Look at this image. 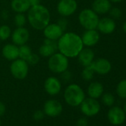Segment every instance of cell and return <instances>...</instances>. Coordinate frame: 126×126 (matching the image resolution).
I'll list each match as a JSON object with an SVG mask.
<instances>
[{"label":"cell","instance_id":"f546056e","mask_svg":"<svg viewBox=\"0 0 126 126\" xmlns=\"http://www.w3.org/2000/svg\"><path fill=\"white\" fill-rule=\"evenodd\" d=\"M39 57L37 54L33 53L31 56L29 57V59L27 60V62H28V65H36L37 63L39 62Z\"/></svg>","mask_w":126,"mask_h":126},{"label":"cell","instance_id":"30bf717a","mask_svg":"<svg viewBox=\"0 0 126 126\" xmlns=\"http://www.w3.org/2000/svg\"><path fill=\"white\" fill-rule=\"evenodd\" d=\"M108 119L110 124L113 125H119L125 120V113L122 108L114 106L109 109L108 112Z\"/></svg>","mask_w":126,"mask_h":126},{"label":"cell","instance_id":"d590c367","mask_svg":"<svg viewBox=\"0 0 126 126\" xmlns=\"http://www.w3.org/2000/svg\"><path fill=\"white\" fill-rule=\"evenodd\" d=\"M28 2H29L31 6H34V5H39L40 0H28Z\"/></svg>","mask_w":126,"mask_h":126},{"label":"cell","instance_id":"d4e9b609","mask_svg":"<svg viewBox=\"0 0 126 126\" xmlns=\"http://www.w3.org/2000/svg\"><path fill=\"white\" fill-rule=\"evenodd\" d=\"M116 94L122 99H126V79L120 81L116 87Z\"/></svg>","mask_w":126,"mask_h":126},{"label":"cell","instance_id":"7402d4cb","mask_svg":"<svg viewBox=\"0 0 126 126\" xmlns=\"http://www.w3.org/2000/svg\"><path fill=\"white\" fill-rule=\"evenodd\" d=\"M11 8L16 13H22L28 11L31 7L28 0H12L11 3Z\"/></svg>","mask_w":126,"mask_h":126},{"label":"cell","instance_id":"7a4b0ae2","mask_svg":"<svg viewBox=\"0 0 126 126\" xmlns=\"http://www.w3.org/2000/svg\"><path fill=\"white\" fill-rule=\"evenodd\" d=\"M27 19L33 28L41 31L50 23V15L48 9L39 4L30 8Z\"/></svg>","mask_w":126,"mask_h":126},{"label":"cell","instance_id":"52a82bcc","mask_svg":"<svg viewBox=\"0 0 126 126\" xmlns=\"http://www.w3.org/2000/svg\"><path fill=\"white\" fill-rule=\"evenodd\" d=\"M100 105L96 99L87 98L80 104V110L82 113L86 116H94L96 115L100 110Z\"/></svg>","mask_w":126,"mask_h":126},{"label":"cell","instance_id":"4316f807","mask_svg":"<svg viewBox=\"0 0 126 126\" xmlns=\"http://www.w3.org/2000/svg\"><path fill=\"white\" fill-rule=\"evenodd\" d=\"M27 21L25 15L22 13H18L14 17V22L17 28L24 27Z\"/></svg>","mask_w":126,"mask_h":126},{"label":"cell","instance_id":"8fae6325","mask_svg":"<svg viewBox=\"0 0 126 126\" xmlns=\"http://www.w3.org/2000/svg\"><path fill=\"white\" fill-rule=\"evenodd\" d=\"M30 37L29 31L27 28L24 27L17 28L11 33V38L14 44L17 46H20L27 43Z\"/></svg>","mask_w":126,"mask_h":126},{"label":"cell","instance_id":"836d02e7","mask_svg":"<svg viewBox=\"0 0 126 126\" xmlns=\"http://www.w3.org/2000/svg\"><path fill=\"white\" fill-rule=\"evenodd\" d=\"M88 120L85 117H82L79 119L77 122V126H88Z\"/></svg>","mask_w":126,"mask_h":126},{"label":"cell","instance_id":"74e56055","mask_svg":"<svg viewBox=\"0 0 126 126\" xmlns=\"http://www.w3.org/2000/svg\"><path fill=\"white\" fill-rule=\"evenodd\" d=\"M109 1L112 2H120L122 0H109Z\"/></svg>","mask_w":126,"mask_h":126},{"label":"cell","instance_id":"8992f818","mask_svg":"<svg viewBox=\"0 0 126 126\" xmlns=\"http://www.w3.org/2000/svg\"><path fill=\"white\" fill-rule=\"evenodd\" d=\"M10 71L14 78L22 80L25 79L28 74L29 65L26 61L18 58L12 61Z\"/></svg>","mask_w":126,"mask_h":126},{"label":"cell","instance_id":"ba28073f","mask_svg":"<svg viewBox=\"0 0 126 126\" xmlns=\"http://www.w3.org/2000/svg\"><path fill=\"white\" fill-rule=\"evenodd\" d=\"M57 11L63 17L73 15L77 9L76 0H60L57 4Z\"/></svg>","mask_w":126,"mask_h":126},{"label":"cell","instance_id":"cb8c5ba5","mask_svg":"<svg viewBox=\"0 0 126 126\" xmlns=\"http://www.w3.org/2000/svg\"><path fill=\"white\" fill-rule=\"evenodd\" d=\"M10 36H11V28L6 25L0 26V40H7Z\"/></svg>","mask_w":126,"mask_h":126},{"label":"cell","instance_id":"277c9868","mask_svg":"<svg viewBox=\"0 0 126 126\" xmlns=\"http://www.w3.org/2000/svg\"><path fill=\"white\" fill-rule=\"evenodd\" d=\"M68 65V58L60 52L51 55L47 62L48 68L54 74H62L67 71Z\"/></svg>","mask_w":126,"mask_h":126},{"label":"cell","instance_id":"e0dca14e","mask_svg":"<svg viewBox=\"0 0 126 126\" xmlns=\"http://www.w3.org/2000/svg\"><path fill=\"white\" fill-rule=\"evenodd\" d=\"M77 56L80 64L82 66L86 67L93 62L94 59V52L91 48H82Z\"/></svg>","mask_w":126,"mask_h":126},{"label":"cell","instance_id":"ac0fdd59","mask_svg":"<svg viewBox=\"0 0 126 126\" xmlns=\"http://www.w3.org/2000/svg\"><path fill=\"white\" fill-rule=\"evenodd\" d=\"M116 25L114 21L110 18H102L99 20V23L97 25L98 30L105 34H110L113 32L115 30Z\"/></svg>","mask_w":126,"mask_h":126},{"label":"cell","instance_id":"8d00e7d4","mask_svg":"<svg viewBox=\"0 0 126 126\" xmlns=\"http://www.w3.org/2000/svg\"><path fill=\"white\" fill-rule=\"evenodd\" d=\"M122 28H123V31L126 33V22L124 23V25H123V26H122Z\"/></svg>","mask_w":126,"mask_h":126},{"label":"cell","instance_id":"4dcf8cb0","mask_svg":"<svg viewBox=\"0 0 126 126\" xmlns=\"http://www.w3.org/2000/svg\"><path fill=\"white\" fill-rule=\"evenodd\" d=\"M44 116H45V113L44 111L41 110H36L34 113H33V118L34 120H36V121H39V120H41L44 118Z\"/></svg>","mask_w":126,"mask_h":126},{"label":"cell","instance_id":"9a60e30c","mask_svg":"<svg viewBox=\"0 0 126 126\" xmlns=\"http://www.w3.org/2000/svg\"><path fill=\"white\" fill-rule=\"evenodd\" d=\"M57 50L58 45L56 41L45 39L43 44L39 47V53L44 57H50L51 55L55 53Z\"/></svg>","mask_w":126,"mask_h":126},{"label":"cell","instance_id":"9c48e42d","mask_svg":"<svg viewBox=\"0 0 126 126\" xmlns=\"http://www.w3.org/2000/svg\"><path fill=\"white\" fill-rule=\"evenodd\" d=\"M62 104L56 99H48L44 104L43 111L50 117H56L62 112Z\"/></svg>","mask_w":126,"mask_h":126},{"label":"cell","instance_id":"f1b7e54d","mask_svg":"<svg viewBox=\"0 0 126 126\" xmlns=\"http://www.w3.org/2000/svg\"><path fill=\"white\" fill-rule=\"evenodd\" d=\"M110 16L115 19H119L121 16H122V11H120V9H119L118 8H110Z\"/></svg>","mask_w":126,"mask_h":126},{"label":"cell","instance_id":"3957f363","mask_svg":"<svg viewBox=\"0 0 126 126\" xmlns=\"http://www.w3.org/2000/svg\"><path fill=\"white\" fill-rule=\"evenodd\" d=\"M85 98L84 91L77 84H71L65 90L64 99L65 102L70 106L77 107L80 105Z\"/></svg>","mask_w":126,"mask_h":126},{"label":"cell","instance_id":"2e32d148","mask_svg":"<svg viewBox=\"0 0 126 126\" xmlns=\"http://www.w3.org/2000/svg\"><path fill=\"white\" fill-rule=\"evenodd\" d=\"M83 45L87 47H92L97 44L99 40V34L96 29L93 30H86L85 32L81 36Z\"/></svg>","mask_w":126,"mask_h":126},{"label":"cell","instance_id":"484cf974","mask_svg":"<svg viewBox=\"0 0 126 126\" xmlns=\"http://www.w3.org/2000/svg\"><path fill=\"white\" fill-rule=\"evenodd\" d=\"M94 74V71L91 65H88L84 68L82 72V77L83 79L86 81H90L93 79Z\"/></svg>","mask_w":126,"mask_h":126},{"label":"cell","instance_id":"83f0119b","mask_svg":"<svg viewBox=\"0 0 126 126\" xmlns=\"http://www.w3.org/2000/svg\"><path fill=\"white\" fill-rule=\"evenodd\" d=\"M102 101L103 102L104 105H105L106 106H112L114 102H115V98L114 96L109 93H106L103 95H102Z\"/></svg>","mask_w":126,"mask_h":126},{"label":"cell","instance_id":"ab89813d","mask_svg":"<svg viewBox=\"0 0 126 126\" xmlns=\"http://www.w3.org/2000/svg\"><path fill=\"white\" fill-rule=\"evenodd\" d=\"M1 123H2V122H1V119H0V126H1Z\"/></svg>","mask_w":126,"mask_h":126},{"label":"cell","instance_id":"5b68a950","mask_svg":"<svg viewBox=\"0 0 126 126\" xmlns=\"http://www.w3.org/2000/svg\"><path fill=\"white\" fill-rule=\"evenodd\" d=\"M99 16L92 9H84L79 14L80 25L86 30H93L97 28Z\"/></svg>","mask_w":126,"mask_h":126},{"label":"cell","instance_id":"4fadbf2b","mask_svg":"<svg viewBox=\"0 0 126 126\" xmlns=\"http://www.w3.org/2000/svg\"><path fill=\"white\" fill-rule=\"evenodd\" d=\"M44 88L47 94L50 96H55L59 94L62 88V84L60 80L56 77H50L45 81Z\"/></svg>","mask_w":126,"mask_h":126},{"label":"cell","instance_id":"d6a6232c","mask_svg":"<svg viewBox=\"0 0 126 126\" xmlns=\"http://www.w3.org/2000/svg\"><path fill=\"white\" fill-rule=\"evenodd\" d=\"M71 78V74L68 70L62 73V79L64 82H68Z\"/></svg>","mask_w":126,"mask_h":126},{"label":"cell","instance_id":"5bb4252c","mask_svg":"<svg viewBox=\"0 0 126 126\" xmlns=\"http://www.w3.org/2000/svg\"><path fill=\"white\" fill-rule=\"evenodd\" d=\"M91 65L93 68L94 72L101 75L107 74L111 70L110 62L108 59L103 58H100L95 61H93Z\"/></svg>","mask_w":126,"mask_h":126},{"label":"cell","instance_id":"e575fe53","mask_svg":"<svg viewBox=\"0 0 126 126\" xmlns=\"http://www.w3.org/2000/svg\"><path fill=\"white\" fill-rule=\"evenodd\" d=\"M5 111H6V106L5 105L0 101V116H3L5 113Z\"/></svg>","mask_w":126,"mask_h":126},{"label":"cell","instance_id":"44dd1931","mask_svg":"<svg viewBox=\"0 0 126 126\" xmlns=\"http://www.w3.org/2000/svg\"><path fill=\"white\" fill-rule=\"evenodd\" d=\"M103 91H104L103 85L98 82H94L91 83L88 88V94L89 97L96 99L99 98L103 94Z\"/></svg>","mask_w":126,"mask_h":126},{"label":"cell","instance_id":"ffe728a7","mask_svg":"<svg viewBox=\"0 0 126 126\" xmlns=\"http://www.w3.org/2000/svg\"><path fill=\"white\" fill-rule=\"evenodd\" d=\"M111 8L109 0H94L92 4V10L97 14H104L109 12Z\"/></svg>","mask_w":126,"mask_h":126},{"label":"cell","instance_id":"6da1fadb","mask_svg":"<svg viewBox=\"0 0 126 126\" xmlns=\"http://www.w3.org/2000/svg\"><path fill=\"white\" fill-rule=\"evenodd\" d=\"M57 45L59 52L68 58L77 57L83 48L81 36L73 32L63 33L57 40Z\"/></svg>","mask_w":126,"mask_h":126},{"label":"cell","instance_id":"f35d334b","mask_svg":"<svg viewBox=\"0 0 126 126\" xmlns=\"http://www.w3.org/2000/svg\"><path fill=\"white\" fill-rule=\"evenodd\" d=\"M124 111H125V113H126V102H125V105H124Z\"/></svg>","mask_w":126,"mask_h":126},{"label":"cell","instance_id":"1f68e13d","mask_svg":"<svg viewBox=\"0 0 126 126\" xmlns=\"http://www.w3.org/2000/svg\"><path fill=\"white\" fill-rule=\"evenodd\" d=\"M57 24L62 28V29L63 31H65V29L67 28V26H68V21L65 18H61L60 19L58 20Z\"/></svg>","mask_w":126,"mask_h":126},{"label":"cell","instance_id":"7c38bea8","mask_svg":"<svg viewBox=\"0 0 126 126\" xmlns=\"http://www.w3.org/2000/svg\"><path fill=\"white\" fill-rule=\"evenodd\" d=\"M63 32H64V31L57 23H49L43 29V33L45 38L55 41H57L62 36Z\"/></svg>","mask_w":126,"mask_h":126},{"label":"cell","instance_id":"603a6c76","mask_svg":"<svg viewBox=\"0 0 126 126\" xmlns=\"http://www.w3.org/2000/svg\"><path fill=\"white\" fill-rule=\"evenodd\" d=\"M33 53L31 47L26 44L20 45L19 47V58L27 62L31 55Z\"/></svg>","mask_w":126,"mask_h":126},{"label":"cell","instance_id":"d6986e66","mask_svg":"<svg viewBox=\"0 0 126 126\" xmlns=\"http://www.w3.org/2000/svg\"><path fill=\"white\" fill-rule=\"evenodd\" d=\"M3 56L9 61H14L19 58V47L15 44H7L2 47Z\"/></svg>","mask_w":126,"mask_h":126}]
</instances>
